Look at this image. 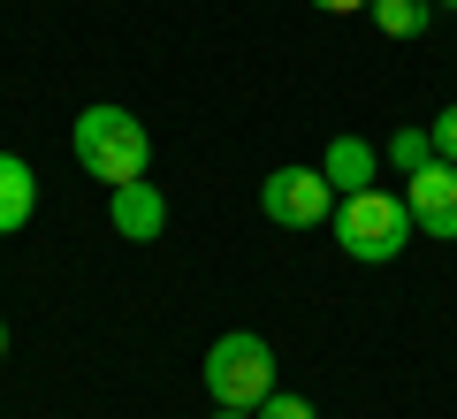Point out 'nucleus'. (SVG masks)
<instances>
[{
	"instance_id": "nucleus-14",
	"label": "nucleus",
	"mask_w": 457,
	"mask_h": 419,
	"mask_svg": "<svg viewBox=\"0 0 457 419\" xmlns=\"http://www.w3.org/2000/svg\"><path fill=\"white\" fill-rule=\"evenodd\" d=\"M213 419H260V412H228V404H221V412H213Z\"/></svg>"
},
{
	"instance_id": "nucleus-11",
	"label": "nucleus",
	"mask_w": 457,
	"mask_h": 419,
	"mask_svg": "<svg viewBox=\"0 0 457 419\" xmlns=\"http://www.w3.org/2000/svg\"><path fill=\"white\" fill-rule=\"evenodd\" d=\"M427 138H435V161H457V107H442L427 122Z\"/></svg>"
},
{
	"instance_id": "nucleus-6",
	"label": "nucleus",
	"mask_w": 457,
	"mask_h": 419,
	"mask_svg": "<svg viewBox=\"0 0 457 419\" xmlns=\"http://www.w3.org/2000/svg\"><path fill=\"white\" fill-rule=\"evenodd\" d=\"M107 214H114V229H122V237H130V244H153V237H161V229H168V198L153 191L145 176H137V183H114Z\"/></svg>"
},
{
	"instance_id": "nucleus-7",
	"label": "nucleus",
	"mask_w": 457,
	"mask_h": 419,
	"mask_svg": "<svg viewBox=\"0 0 457 419\" xmlns=\"http://www.w3.org/2000/svg\"><path fill=\"white\" fill-rule=\"evenodd\" d=\"M38 206V176L16 161V153H0V237H16Z\"/></svg>"
},
{
	"instance_id": "nucleus-1",
	"label": "nucleus",
	"mask_w": 457,
	"mask_h": 419,
	"mask_svg": "<svg viewBox=\"0 0 457 419\" xmlns=\"http://www.w3.org/2000/svg\"><path fill=\"white\" fill-rule=\"evenodd\" d=\"M328 229H336V244H343L351 259H366V267H389V259L411 244V229H420V222H411V206H404L396 191L366 183V191L336 198V222H328Z\"/></svg>"
},
{
	"instance_id": "nucleus-15",
	"label": "nucleus",
	"mask_w": 457,
	"mask_h": 419,
	"mask_svg": "<svg viewBox=\"0 0 457 419\" xmlns=\"http://www.w3.org/2000/svg\"><path fill=\"white\" fill-rule=\"evenodd\" d=\"M0 351H8V328H0Z\"/></svg>"
},
{
	"instance_id": "nucleus-12",
	"label": "nucleus",
	"mask_w": 457,
	"mask_h": 419,
	"mask_svg": "<svg viewBox=\"0 0 457 419\" xmlns=\"http://www.w3.org/2000/svg\"><path fill=\"white\" fill-rule=\"evenodd\" d=\"M260 419H312V404H305V397H282V389H275V397L260 404Z\"/></svg>"
},
{
	"instance_id": "nucleus-5",
	"label": "nucleus",
	"mask_w": 457,
	"mask_h": 419,
	"mask_svg": "<svg viewBox=\"0 0 457 419\" xmlns=\"http://www.w3.org/2000/svg\"><path fill=\"white\" fill-rule=\"evenodd\" d=\"M404 206L427 237L457 244V161H427L420 176H404Z\"/></svg>"
},
{
	"instance_id": "nucleus-9",
	"label": "nucleus",
	"mask_w": 457,
	"mask_h": 419,
	"mask_svg": "<svg viewBox=\"0 0 457 419\" xmlns=\"http://www.w3.org/2000/svg\"><path fill=\"white\" fill-rule=\"evenodd\" d=\"M366 16L381 23V38H420L427 16H435V0H374Z\"/></svg>"
},
{
	"instance_id": "nucleus-3",
	"label": "nucleus",
	"mask_w": 457,
	"mask_h": 419,
	"mask_svg": "<svg viewBox=\"0 0 457 419\" xmlns=\"http://www.w3.org/2000/svg\"><path fill=\"white\" fill-rule=\"evenodd\" d=\"M206 397L228 404V412H260L275 397V351H267V336L237 328V336L213 343L206 351Z\"/></svg>"
},
{
	"instance_id": "nucleus-4",
	"label": "nucleus",
	"mask_w": 457,
	"mask_h": 419,
	"mask_svg": "<svg viewBox=\"0 0 457 419\" xmlns=\"http://www.w3.org/2000/svg\"><path fill=\"white\" fill-rule=\"evenodd\" d=\"M260 214L275 229H320V222H336V183L320 168H275L260 183Z\"/></svg>"
},
{
	"instance_id": "nucleus-13",
	"label": "nucleus",
	"mask_w": 457,
	"mask_h": 419,
	"mask_svg": "<svg viewBox=\"0 0 457 419\" xmlns=\"http://www.w3.org/2000/svg\"><path fill=\"white\" fill-rule=\"evenodd\" d=\"M320 16H359V8H374V0H312Z\"/></svg>"
},
{
	"instance_id": "nucleus-16",
	"label": "nucleus",
	"mask_w": 457,
	"mask_h": 419,
	"mask_svg": "<svg viewBox=\"0 0 457 419\" xmlns=\"http://www.w3.org/2000/svg\"><path fill=\"white\" fill-rule=\"evenodd\" d=\"M435 8H457V0H435Z\"/></svg>"
},
{
	"instance_id": "nucleus-2",
	"label": "nucleus",
	"mask_w": 457,
	"mask_h": 419,
	"mask_svg": "<svg viewBox=\"0 0 457 419\" xmlns=\"http://www.w3.org/2000/svg\"><path fill=\"white\" fill-rule=\"evenodd\" d=\"M77 168H92L99 183H137L145 176V161H153V138H145V122H137L130 107H84L77 114Z\"/></svg>"
},
{
	"instance_id": "nucleus-8",
	"label": "nucleus",
	"mask_w": 457,
	"mask_h": 419,
	"mask_svg": "<svg viewBox=\"0 0 457 419\" xmlns=\"http://www.w3.org/2000/svg\"><path fill=\"white\" fill-rule=\"evenodd\" d=\"M320 176L336 183V198L366 191V183H374V146H366V138H336V146H328V161H320Z\"/></svg>"
},
{
	"instance_id": "nucleus-10",
	"label": "nucleus",
	"mask_w": 457,
	"mask_h": 419,
	"mask_svg": "<svg viewBox=\"0 0 457 419\" xmlns=\"http://www.w3.org/2000/svg\"><path fill=\"white\" fill-rule=\"evenodd\" d=\"M389 161L404 168V176H420V168L435 161V138H427V122H420V130H396V138H389Z\"/></svg>"
}]
</instances>
